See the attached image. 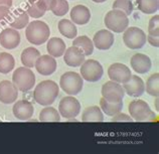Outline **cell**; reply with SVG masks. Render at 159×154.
<instances>
[{
    "label": "cell",
    "instance_id": "obj_16",
    "mask_svg": "<svg viewBox=\"0 0 159 154\" xmlns=\"http://www.w3.org/2000/svg\"><path fill=\"white\" fill-rule=\"evenodd\" d=\"M123 89L125 93L134 98L141 97L145 92V85L143 80L138 76H132L128 82L124 83Z\"/></svg>",
    "mask_w": 159,
    "mask_h": 154
},
{
    "label": "cell",
    "instance_id": "obj_34",
    "mask_svg": "<svg viewBox=\"0 0 159 154\" xmlns=\"http://www.w3.org/2000/svg\"><path fill=\"white\" fill-rule=\"evenodd\" d=\"M112 6L113 9H119L123 11L127 16L131 15L134 9L131 0H115Z\"/></svg>",
    "mask_w": 159,
    "mask_h": 154
},
{
    "label": "cell",
    "instance_id": "obj_40",
    "mask_svg": "<svg viewBox=\"0 0 159 154\" xmlns=\"http://www.w3.org/2000/svg\"><path fill=\"white\" fill-rule=\"evenodd\" d=\"M158 97H156V100H155V106H156V111H159V107H158Z\"/></svg>",
    "mask_w": 159,
    "mask_h": 154
},
{
    "label": "cell",
    "instance_id": "obj_33",
    "mask_svg": "<svg viewBox=\"0 0 159 154\" xmlns=\"http://www.w3.org/2000/svg\"><path fill=\"white\" fill-rule=\"evenodd\" d=\"M146 93L153 97H158L159 96V74L151 75L146 83Z\"/></svg>",
    "mask_w": 159,
    "mask_h": 154
},
{
    "label": "cell",
    "instance_id": "obj_10",
    "mask_svg": "<svg viewBox=\"0 0 159 154\" xmlns=\"http://www.w3.org/2000/svg\"><path fill=\"white\" fill-rule=\"evenodd\" d=\"M58 111L61 117L66 119H74L80 114L81 104L74 97H65L61 99L58 105Z\"/></svg>",
    "mask_w": 159,
    "mask_h": 154
},
{
    "label": "cell",
    "instance_id": "obj_31",
    "mask_svg": "<svg viewBox=\"0 0 159 154\" xmlns=\"http://www.w3.org/2000/svg\"><path fill=\"white\" fill-rule=\"evenodd\" d=\"M15 61L14 57L8 52L0 53V73L8 74L14 69Z\"/></svg>",
    "mask_w": 159,
    "mask_h": 154
},
{
    "label": "cell",
    "instance_id": "obj_41",
    "mask_svg": "<svg viewBox=\"0 0 159 154\" xmlns=\"http://www.w3.org/2000/svg\"><path fill=\"white\" fill-rule=\"evenodd\" d=\"M92 1H94L96 3H103V2H105L106 0H92Z\"/></svg>",
    "mask_w": 159,
    "mask_h": 154
},
{
    "label": "cell",
    "instance_id": "obj_38",
    "mask_svg": "<svg viewBox=\"0 0 159 154\" xmlns=\"http://www.w3.org/2000/svg\"><path fill=\"white\" fill-rule=\"evenodd\" d=\"M147 41L152 45V47L158 48L159 47V36H153V35H147L146 36Z\"/></svg>",
    "mask_w": 159,
    "mask_h": 154
},
{
    "label": "cell",
    "instance_id": "obj_6",
    "mask_svg": "<svg viewBox=\"0 0 159 154\" xmlns=\"http://www.w3.org/2000/svg\"><path fill=\"white\" fill-rule=\"evenodd\" d=\"M83 78L75 72H66L61 77L60 86L69 95H78L83 90Z\"/></svg>",
    "mask_w": 159,
    "mask_h": 154
},
{
    "label": "cell",
    "instance_id": "obj_14",
    "mask_svg": "<svg viewBox=\"0 0 159 154\" xmlns=\"http://www.w3.org/2000/svg\"><path fill=\"white\" fill-rule=\"evenodd\" d=\"M12 111H13V115L16 119L21 120V121H26L33 116L34 108H33V105L30 102L26 101V100H20L13 105Z\"/></svg>",
    "mask_w": 159,
    "mask_h": 154
},
{
    "label": "cell",
    "instance_id": "obj_12",
    "mask_svg": "<svg viewBox=\"0 0 159 154\" xmlns=\"http://www.w3.org/2000/svg\"><path fill=\"white\" fill-rule=\"evenodd\" d=\"M18 97V89L9 81L0 82V102L3 104L14 103Z\"/></svg>",
    "mask_w": 159,
    "mask_h": 154
},
{
    "label": "cell",
    "instance_id": "obj_35",
    "mask_svg": "<svg viewBox=\"0 0 159 154\" xmlns=\"http://www.w3.org/2000/svg\"><path fill=\"white\" fill-rule=\"evenodd\" d=\"M148 34L153 36H159V15L152 16L149 20Z\"/></svg>",
    "mask_w": 159,
    "mask_h": 154
},
{
    "label": "cell",
    "instance_id": "obj_15",
    "mask_svg": "<svg viewBox=\"0 0 159 154\" xmlns=\"http://www.w3.org/2000/svg\"><path fill=\"white\" fill-rule=\"evenodd\" d=\"M35 69L43 76H49L57 70V61L49 55L40 56L35 62Z\"/></svg>",
    "mask_w": 159,
    "mask_h": 154
},
{
    "label": "cell",
    "instance_id": "obj_26",
    "mask_svg": "<svg viewBox=\"0 0 159 154\" xmlns=\"http://www.w3.org/2000/svg\"><path fill=\"white\" fill-rule=\"evenodd\" d=\"M58 30L62 35L68 37V38H75L77 37L78 30L73 21L68 19H61L58 22Z\"/></svg>",
    "mask_w": 159,
    "mask_h": 154
},
{
    "label": "cell",
    "instance_id": "obj_17",
    "mask_svg": "<svg viewBox=\"0 0 159 154\" xmlns=\"http://www.w3.org/2000/svg\"><path fill=\"white\" fill-rule=\"evenodd\" d=\"M93 43L100 51H107L114 44V35L107 29H101L95 33Z\"/></svg>",
    "mask_w": 159,
    "mask_h": 154
},
{
    "label": "cell",
    "instance_id": "obj_36",
    "mask_svg": "<svg viewBox=\"0 0 159 154\" xmlns=\"http://www.w3.org/2000/svg\"><path fill=\"white\" fill-rule=\"evenodd\" d=\"M10 10L9 7L7 6H0V24H3L5 22H8L10 16Z\"/></svg>",
    "mask_w": 159,
    "mask_h": 154
},
{
    "label": "cell",
    "instance_id": "obj_8",
    "mask_svg": "<svg viewBox=\"0 0 159 154\" xmlns=\"http://www.w3.org/2000/svg\"><path fill=\"white\" fill-rule=\"evenodd\" d=\"M81 66H82L80 70H81V77L83 78V80L91 83H95L101 80L104 70L101 64L98 61L88 60L84 61Z\"/></svg>",
    "mask_w": 159,
    "mask_h": 154
},
{
    "label": "cell",
    "instance_id": "obj_22",
    "mask_svg": "<svg viewBox=\"0 0 159 154\" xmlns=\"http://www.w3.org/2000/svg\"><path fill=\"white\" fill-rule=\"evenodd\" d=\"M48 10V5L44 0H28L27 1L26 12L33 18H40Z\"/></svg>",
    "mask_w": 159,
    "mask_h": 154
},
{
    "label": "cell",
    "instance_id": "obj_23",
    "mask_svg": "<svg viewBox=\"0 0 159 154\" xmlns=\"http://www.w3.org/2000/svg\"><path fill=\"white\" fill-rule=\"evenodd\" d=\"M47 48L49 56H52L53 57H60L61 56H64V53L66 52V43L61 38L52 37L48 41Z\"/></svg>",
    "mask_w": 159,
    "mask_h": 154
},
{
    "label": "cell",
    "instance_id": "obj_20",
    "mask_svg": "<svg viewBox=\"0 0 159 154\" xmlns=\"http://www.w3.org/2000/svg\"><path fill=\"white\" fill-rule=\"evenodd\" d=\"M131 66L138 74H146L151 70V60L143 53H136L131 57Z\"/></svg>",
    "mask_w": 159,
    "mask_h": 154
},
{
    "label": "cell",
    "instance_id": "obj_21",
    "mask_svg": "<svg viewBox=\"0 0 159 154\" xmlns=\"http://www.w3.org/2000/svg\"><path fill=\"white\" fill-rule=\"evenodd\" d=\"M70 18L73 22L80 25L87 24L91 19V11L87 6H84L82 4L76 5L70 10Z\"/></svg>",
    "mask_w": 159,
    "mask_h": 154
},
{
    "label": "cell",
    "instance_id": "obj_1",
    "mask_svg": "<svg viewBox=\"0 0 159 154\" xmlns=\"http://www.w3.org/2000/svg\"><path fill=\"white\" fill-rule=\"evenodd\" d=\"M60 88L53 81H43L35 87L33 92L34 101L41 106H49L56 101Z\"/></svg>",
    "mask_w": 159,
    "mask_h": 154
},
{
    "label": "cell",
    "instance_id": "obj_2",
    "mask_svg": "<svg viewBox=\"0 0 159 154\" xmlns=\"http://www.w3.org/2000/svg\"><path fill=\"white\" fill-rule=\"evenodd\" d=\"M26 39L34 45H40L48 41L51 35V29L45 22L41 20H34L27 24L25 29Z\"/></svg>",
    "mask_w": 159,
    "mask_h": 154
},
{
    "label": "cell",
    "instance_id": "obj_28",
    "mask_svg": "<svg viewBox=\"0 0 159 154\" xmlns=\"http://www.w3.org/2000/svg\"><path fill=\"white\" fill-rule=\"evenodd\" d=\"M100 108L108 116H114L123 109V101L119 103H110L102 98L100 100Z\"/></svg>",
    "mask_w": 159,
    "mask_h": 154
},
{
    "label": "cell",
    "instance_id": "obj_29",
    "mask_svg": "<svg viewBox=\"0 0 159 154\" xmlns=\"http://www.w3.org/2000/svg\"><path fill=\"white\" fill-rule=\"evenodd\" d=\"M137 7L145 14H153L159 8V0H136Z\"/></svg>",
    "mask_w": 159,
    "mask_h": 154
},
{
    "label": "cell",
    "instance_id": "obj_5",
    "mask_svg": "<svg viewBox=\"0 0 159 154\" xmlns=\"http://www.w3.org/2000/svg\"><path fill=\"white\" fill-rule=\"evenodd\" d=\"M105 25L116 33L123 32L129 25L128 16L119 9H112L105 16Z\"/></svg>",
    "mask_w": 159,
    "mask_h": 154
},
{
    "label": "cell",
    "instance_id": "obj_25",
    "mask_svg": "<svg viewBox=\"0 0 159 154\" xmlns=\"http://www.w3.org/2000/svg\"><path fill=\"white\" fill-rule=\"evenodd\" d=\"M40 57V52L34 48H27L21 53V62L26 68H33L37 59Z\"/></svg>",
    "mask_w": 159,
    "mask_h": 154
},
{
    "label": "cell",
    "instance_id": "obj_9",
    "mask_svg": "<svg viewBox=\"0 0 159 154\" xmlns=\"http://www.w3.org/2000/svg\"><path fill=\"white\" fill-rule=\"evenodd\" d=\"M102 98L110 103L122 102L125 96L123 87L116 82H107L102 87Z\"/></svg>",
    "mask_w": 159,
    "mask_h": 154
},
{
    "label": "cell",
    "instance_id": "obj_37",
    "mask_svg": "<svg viewBox=\"0 0 159 154\" xmlns=\"http://www.w3.org/2000/svg\"><path fill=\"white\" fill-rule=\"evenodd\" d=\"M133 119L131 118V116H128L127 114L119 113L113 116L112 122H132Z\"/></svg>",
    "mask_w": 159,
    "mask_h": 154
},
{
    "label": "cell",
    "instance_id": "obj_4",
    "mask_svg": "<svg viewBox=\"0 0 159 154\" xmlns=\"http://www.w3.org/2000/svg\"><path fill=\"white\" fill-rule=\"evenodd\" d=\"M12 82L19 91L27 92L34 86L35 76L29 68L20 66L14 70L13 76H12Z\"/></svg>",
    "mask_w": 159,
    "mask_h": 154
},
{
    "label": "cell",
    "instance_id": "obj_13",
    "mask_svg": "<svg viewBox=\"0 0 159 154\" xmlns=\"http://www.w3.org/2000/svg\"><path fill=\"white\" fill-rule=\"evenodd\" d=\"M20 43V34L17 29L14 28H5L0 33V44L4 48L13 49Z\"/></svg>",
    "mask_w": 159,
    "mask_h": 154
},
{
    "label": "cell",
    "instance_id": "obj_18",
    "mask_svg": "<svg viewBox=\"0 0 159 154\" xmlns=\"http://www.w3.org/2000/svg\"><path fill=\"white\" fill-rule=\"evenodd\" d=\"M85 53L81 48L73 45L66 49L64 53V61L69 66L76 68V66H80L85 61Z\"/></svg>",
    "mask_w": 159,
    "mask_h": 154
},
{
    "label": "cell",
    "instance_id": "obj_32",
    "mask_svg": "<svg viewBox=\"0 0 159 154\" xmlns=\"http://www.w3.org/2000/svg\"><path fill=\"white\" fill-rule=\"evenodd\" d=\"M49 10L57 16H64L69 12V3L66 0H52Z\"/></svg>",
    "mask_w": 159,
    "mask_h": 154
},
{
    "label": "cell",
    "instance_id": "obj_27",
    "mask_svg": "<svg viewBox=\"0 0 159 154\" xmlns=\"http://www.w3.org/2000/svg\"><path fill=\"white\" fill-rule=\"evenodd\" d=\"M73 44L82 49L85 56H91L94 52V43L87 35L75 37Z\"/></svg>",
    "mask_w": 159,
    "mask_h": 154
},
{
    "label": "cell",
    "instance_id": "obj_39",
    "mask_svg": "<svg viewBox=\"0 0 159 154\" xmlns=\"http://www.w3.org/2000/svg\"><path fill=\"white\" fill-rule=\"evenodd\" d=\"M0 6H7L10 8L12 6V0H0Z\"/></svg>",
    "mask_w": 159,
    "mask_h": 154
},
{
    "label": "cell",
    "instance_id": "obj_11",
    "mask_svg": "<svg viewBox=\"0 0 159 154\" xmlns=\"http://www.w3.org/2000/svg\"><path fill=\"white\" fill-rule=\"evenodd\" d=\"M108 76L111 81L118 83V84H124L130 80L132 74L127 66L120 64V62H115L109 66Z\"/></svg>",
    "mask_w": 159,
    "mask_h": 154
},
{
    "label": "cell",
    "instance_id": "obj_30",
    "mask_svg": "<svg viewBox=\"0 0 159 154\" xmlns=\"http://www.w3.org/2000/svg\"><path fill=\"white\" fill-rule=\"evenodd\" d=\"M39 121L41 122H60L61 115L53 107H45L39 113Z\"/></svg>",
    "mask_w": 159,
    "mask_h": 154
},
{
    "label": "cell",
    "instance_id": "obj_19",
    "mask_svg": "<svg viewBox=\"0 0 159 154\" xmlns=\"http://www.w3.org/2000/svg\"><path fill=\"white\" fill-rule=\"evenodd\" d=\"M29 22V15L27 14L26 10L22 8H17L13 12H11L8 23L10 27L14 29H22L25 27Z\"/></svg>",
    "mask_w": 159,
    "mask_h": 154
},
{
    "label": "cell",
    "instance_id": "obj_24",
    "mask_svg": "<svg viewBox=\"0 0 159 154\" xmlns=\"http://www.w3.org/2000/svg\"><path fill=\"white\" fill-rule=\"evenodd\" d=\"M82 121L83 122H103L104 116H103L101 108H99L98 106L88 107L87 109H85L83 112Z\"/></svg>",
    "mask_w": 159,
    "mask_h": 154
},
{
    "label": "cell",
    "instance_id": "obj_7",
    "mask_svg": "<svg viewBox=\"0 0 159 154\" xmlns=\"http://www.w3.org/2000/svg\"><path fill=\"white\" fill-rule=\"evenodd\" d=\"M123 41L127 48L131 49H139L145 45L147 38L143 30L136 26H131L124 30Z\"/></svg>",
    "mask_w": 159,
    "mask_h": 154
},
{
    "label": "cell",
    "instance_id": "obj_3",
    "mask_svg": "<svg viewBox=\"0 0 159 154\" xmlns=\"http://www.w3.org/2000/svg\"><path fill=\"white\" fill-rule=\"evenodd\" d=\"M128 110L130 112L131 118L137 122L153 121L156 118L154 112L150 109L149 105L143 100H134L130 102Z\"/></svg>",
    "mask_w": 159,
    "mask_h": 154
}]
</instances>
